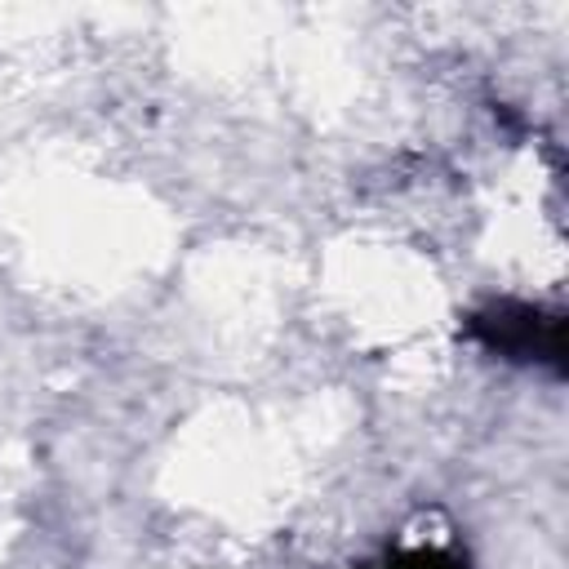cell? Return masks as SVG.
I'll list each match as a JSON object with an SVG mask.
<instances>
[{"mask_svg":"<svg viewBox=\"0 0 569 569\" xmlns=\"http://www.w3.org/2000/svg\"><path fill=\"white\" fill-rule=\"evenodd\" d=\"M467 329L485 351H493L511 365H551V369H560L565 320L556 311H542L538 302H516V298L485 302L480 311H471Z\"/></svg>","mask_w":569,"mask_h":569,"instance_id":"obj_1","label":"cell"},{"mask_svg":"<svg viewBox=\"0 0 569 569\" xmlns=\"http://www.w3.org/2000/svg\"><path fill=\"white\" fill-rule=\"evenodd\" d=\"M373 569H467V560H458L453 551H440V547H409V551L387 556Z\"/></svg>","mask_w":569,"mask_h":569,"instance_id":"obj_2","label":"cell"}]
</instances>
